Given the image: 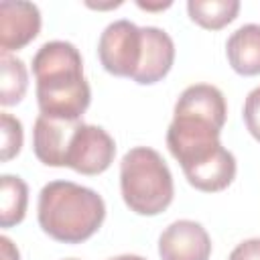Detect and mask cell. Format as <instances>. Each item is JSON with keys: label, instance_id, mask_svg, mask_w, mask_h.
Returning <instances> with one entry per match:
<instances>
[{"label": "cell", "instance_id": "52a82bcc", "mask_svg": "<svg viewBox=\"0 0 260 260\" xmlns=\"http://www.w3.org/2000/svg\"><path fill=\"white\" fill-rule=\"evenodd\" d=\"M41 30L39 6L24 0L0 2V49L2 53L18 51L37 39Z\"/></svg>", "mask_w": 260, "mask_h": 260}, {"label": "cell", "instance_id": "ba28073f", "mask_svg": "<svg viewBox=\"0 0 260 260\" xmlns=\"http://www.w3.org/2000/svg\"><path fill=\"white\" fill-rule=\"evenodd\" d=\"M81 120H59L39 114L32 128L35 156L47 167H65L71 136Z\"/></svg>", "mask_w": 260, "mask_h": 260}, {"label": "cell", "instance_id": "2e32d148", "mask_svg": "<svg viewBox=\"0 0 260 260\" xmlns=\"http://www.w3.org/2000/svg\"><path fill=\"white\" fill-rule=\"evenodd\" d=\"M244 124L254 140L260 142V85L254 87L244 102Z\"/></svg>", "mask_w": 260, "mask_h": 260}, {"label": "cell", "instance_id": "9c48e42d", "mask_svg": "<svg viewBox=\"0 0 260 260\" xmlns=\"http://www.w3.org/2000/svg\"><path fill=\"white\" fill-rule=\"evenodd\" d=\"M175 63V43L167 30L158 26H142V59L134 81L140 85H152L167 77Z\"/></svg>", "mask_w": 260, "mask_h": 260}, {"label": "cell", "instance_id": "5bb4252c", "mask_svg": "<svg viewBox=\"0 0 260 260\" xmlns=\"http://www.w3.org/2000/svg\"><path fill=\"white\" fill-rule=\"evenodd\" d=\"M0 104L2 106H16L28 87V71L22 59L2 53L0 55Z\"/></svg>", "mask_w": 260, "mask_h": 260}, {"label": "cell", "instance_id": "6da1fadb", "mask_svg": "<svg viewBox=\"0 0 260 260\" xmlns=\"http://www.w3.org/2000/svg\"><path fill=\"white\" fill-rule=\"evenodd\" d=\"M37 104L41 114L59 120H81L91 102L83 59L75 45L49 41L32 57Z\"/></svg>", "mask_w": 260, "mask_h": 260}, {"label": "cell", "instance_id": "3957f363", "mask_svg": "<svg viewBox=\"0 0 260 260\" xmlns=\"http://www.w3.org/2000/svg\"><path fill=\"white\" fill-rule=\"evenodd\" d=\"M120 193L128 209L138 215L162 213L175 195L165 158L148 146L130 148L120 160Z\"/></svg>", "mask_w": 260, "mask_h": 260}, {"label": "cell", "instance_id": "7c38bea8", "mask_svg": "<svg viewBox=\"0 0 260 260\" xmlns=\"http://www.w3.org/2000/svg\"><path fill=\"white\" fill-rule=\"evenodd\" d=\"M187 12L195 24L207 30H219L238 16L240 2L238 0H189Z\"/></svg>", "mask_w": 260, "mask_h": 260}, {"label": "cell", "instance_id": "8fae6325", "mask_svg": "<svg viewBox=\"0 0 260 260\" xmlns=\"http://www.w3.org/2000/svg\"><path fill=\"white\" fill-rule=\"evenodd\" d=\"M230 67L244 77L260 75V24H244L225 43Z\"/></svg>", "mask_w": 260, "mask_h": 260}, {"label": "cell", "instance_id": "e0dca14e", "mask_svg": "<svg viewBox=\"0 0 260 260\" xmlns=\"http://www.w3.org/2000/svg\"><path fill=\"white\" fill-rule=\"evenodd\" d=\"M228 260H260V238H250L240 242L232 250Z\"/></svg>", "mask_w": 260, "mask_h": 260}, {"label": "cell", "instance_id": "5b68a950", "mask_svg": "<svg viewBox=\"0 0 260 260\" xmlns=\"http://www.w3.org/2000/svg\"><path fill=\"white\" fill-rule=\"evenodd\" d=\"M114 156H116L114 138L102 126L79 122L67 148L65 167L81 175H100L110 169Z\"/></svg>", "mask_w": 260, "mask_h": 260}, {"label": "cell", "instance_id": "9a60e30c", "mask_svg": "<svg viewBox=\"0 0 260 260\" xmlns=\"http://www.w3.org/2000/svg\"><path fill=\"white\" fill-rule=\"evenodd\" d=\"M0 132H2V160L8 162L22 148V140H24L22 124L12 114L2 112L0 114Z\"/></svg>", "mask_w": 260, "mask_h": 260}, {"label": "cell", "instance_id": "8992f818", "mask_svg": "<svg viewBox=\"0 0 260 260\" xmlns=\"http://www.w3.org/2000/svg\"><path fill=\"white\" fill-rule=\"evenodd\" d=\"M160 260H209L211 238L207 230L193 219H177L158 236Z\"/></svg>", "mask_w": 260, "mask_h": 260}, {"label": "cell", "instance_id": "d6986e66", "mask_svg": "<svg viewBox=\"0 0 260 260\" xmlns=\"http://www.w3.org/2000/svg\"><path fill=\"white\" fill-rule=\"evenodd\" d=\"M140 8H144V10H165V8H169L171 6V2H160V4H144V2H136Z\"/></svg>", "mask_w": 260, "mask_h": 260}, {"label": "cell", "instance_id": "ffe728a7", "mask_svg": "<svg viewBox=\"0 0 260 260\" xmlns=\"http://www.w3.org/2000/svg\"><path fill=\"white\" fill-rule=\"evenodd\" d=\"M67 260H77V258H67ZM108 260H144V258L142 256H136V254H122V256L108 258Z\"/></svg>", "mask_w": 260, "mask_h": 260}, {"label": "cell", "instance_id": "4fadbf2b", "mask_svg": "<svg viewBox=\"0 0 260 260\" xmlns=\"http://www.w3.org/2000/svg\"><path fill=\"white\" fill-rule=\"evenodd\" d=\"M28 187L20 177L2 175L0 183V225L12 228L18 225L26 215Z\"/></svg>", "mask_w": 260, "mask_h": 260}, {"label": "cell", "instance_id": "7a4b0ae2", "mask_svg": "<svg viewBox=\"0 0 260 260\" xmlns=\"http://www.w3.org/2000/svg\"><path fill=\"white\" fill-rule=\"evenodd\" d=\"M37 217L49 238L63 244H81L102 228L106 203L89 187L73 181H51L39 193Z\"/></svg>", "mask_w": 260, "mask_h": 260}, {"label": "cell", "instance_id": "44dd1931", "mask_svg": "<svg viewBox=\"0 0 260 260\" xmlns=\"http://www.w3.org/2000/svg\"><path fill=\"white\" fill-rule=\"evenodd\" d=\"M122 2H110V4H87V6H91V8H116V6H120Z\"/></svg>", "mask_w": 260, "mask_h": 260}, {"label": "cell", "instance_id": "ac0fdd59", "mask_svg": "<svg viewBox=\"0 0 260 260\" xmlns=\"http://www.w3.org/2000/svg\"><path fill=\"white\" fill-rule=\"evenodd\" d=\"M0 250H2V260H20V254H18V248L12 244L10 238L2 236L0 238Z\"/></svg>", "mask_w": 260, "mask_h": 260}, {"label": "cell", "instance_id": "277c9868", "mask_svg": "<svg viewBox=\"0 0 260 260\" xmlns=\"http://www.w3.org/2000/svg\"><path fill=\"white\" fill-rule=\"evenodd\" d=\"M102 67L116 77H134L142 59V26L120 18L110 22L98 41Z\"/></svg>", "mask_w": 260, "mask_h": 260}, {"label": "cell", "instance_id": "30bf717a", "mask_svg": "<svg viewBox=\"0 0 260 260\" xmlns=\"http://www.w3.org/2000/svg\"><path fill=\"white\" fill-rule=\"evenodd\" d=\"M189 185L203 193H217L232 185L236 179V158L228 148L215 150L205 160L183 171Z\"/></svg>", "mask_w": 260, "mask_h": 260}]
</instances>
